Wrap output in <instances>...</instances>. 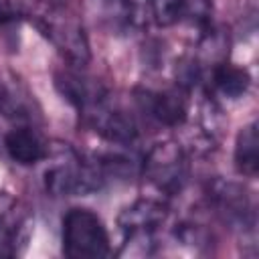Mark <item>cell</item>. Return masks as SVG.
<instances>
[{
  "instance_id": "10",
  "label": "cell",
  "mask_w": 259,
  "mask_h": 259,
  "mask_svg": "<svg viewBox=\"0 0 259 259\" xmlns=\"http://www.w3.org/2000/svg\"><path fill=\"white\" fill-rule=\"evenodd\" d=\"M212 198L217 200V206L225 214L227 221H233L239 225H247V221L253 223L251 204L239 186L219 182V186L212 188Z\"/></svg>"
},
{
  "instance_id": "11",
  "label": "cell",
  "mask_w": 259,
  "mask_h": 259,
  "mask_svg": "<svg viewBox=\"0 0 259 259\" xmlns=\"http://www.w3.org/2000/svg\"><path fill=\"white\" fill-rule=\"evenodd\" d=\"M212 83L214 87L229 99H239L247 93L251 85V75L245 67H235L227 61L214 65L212 69Z\"/></svg>"
},
{
  "instance_id": "15",
  "label": "cell",
  "mask_w": 259,
  "mask_h": 259,
  "mask_svg": "<svg viewBox=\"0 0 259 259\" xmlns=\"http://www.w3.org/2000/svg\"><path fill=\"white\" fill-rule=\"evenodd\" d=\"M18 16L16 6L10 0H0V26H6L10 22H14Z\"/></svg>"
},
{
  "instance_id": "16",
  "label": "cell",
  "mask_w": 259,
  "mask_h": 259,
  "mask_svg": "<svg viewBox=\"0 0 259 259\" xmlns=\"http://www.w3.org/2000/svg\"><path fill=\"white\" fill-rule=\"evenodd\" d=\"M24 2L34 4V6H45L47 12H51V10H55V2L57 0H18V4H24Z\"/></svg>"
},
{
  "instance_id": "7",
  "label": "cell",
  "mask_w": 259,
  "mask_h": 259,
  "mask_svg": "<svg viewBox=\"0 0 259 259\" xmlns=\"http://www.w3.org/2000/svg\"><path fill=\"white\" fill-rule=\"evenodd\" d=\"M168 208L164 202L154 198H140L125 206L117 217V225L125 235L130 233H154L166 221Z\"/></svg>"
},
{
  "instance_id": "4",
  "label": "cell",
  "mask_w": 259,
  "mask_h": 259,
  "mask_svg": "<svg viewBox=\"0 0 259 259\" xmlns=\"http://www.w3.org/2000/svg\"><path fill=\"white\" fill-rule=\"evenodd\" d=\"M38 26L73 65H85L89 61V45L79 22L61 18L55 14V10H51L40 16Z\"/></svg>"
},
{
  "instance_id": "5",
  "label": "cell",
  "mask_w": 259,
  "mask_h": 259,
  "mask_svg": "<svg viewBox=\"0 0 259 259\" xmlns=\"http://www.w3.org/2000/svg\"><path fill=\"white\" fill-rule=\"evenodd\" d=\"M83 113L87 115V119L95 127V132H99L109 142L132 144L138 136V125H136L134 117L127 115L125 111L109 109L103 103V99L99 103H95L93 107H89L87 111H83Z\"/></svg>"
},
{
  "instance_id": "2",
  "label": "cell",
  "mask_w": 259,
  "mask_h": 259,
  "mask_svg": "<svg viewBox=\"0 0 259 259\" xmlns=\"http://www.w3.org/2000/svg\"><path fill=\"white\" fill-rule=\"evenodd\" d=\"M65 156L45 172V188L55 196L91 194L103 184V170L95 162H85L77 152L65 148Z\"/></svg>"
},
{
  "instance_id": "3",
  "label": "cell",
  "mask_w": 259,
  "mask_h": 259,
  "mask_svg": "<svg viewBox=\"0 0 259 259\" xmlns=\"http://www.w3.org/2000/svg\"><path fill=\"white\" fill-rule=\"evenodd\" d=\"M142 172L144 178L156 190L166 194H176L186 184L188 162L182 148L176 142H160L144 158Z\"/></svg>"
},
{
  "instance_id": "8",
  "label": "cell",
  "mask_w": 259,
  "mask_h": 259,
  "mask_svg": "<svg viewBox=\"0 0 259 259\" xmlns=\"http://www.w3.org/2000/svg\"><path fill=\"white\" fill-rule=\"evenodd\" d=\"M55 85H57L59 93L81 111H87L89 107H93L95 103H99L103 99V93L99 91L97 85H93L89 79H83L71 71L57 73Z\"/></svg>"
},
{
  "instance_id": "12",
  "label": "cell",
  "mask_w": 259,
  "mask_h": 259,
  "mask_svg": "<svg viewBox=\"0 0 259 259\" xmlns=\"http://www.w3.org/2000/svg\"><path fill=\"white\" fill-rule=\"evenodd\" d=\"M235 166L245 176H255L259 170V138H257V125L255 123L245 125L237 134Z\"/></svg>"
},
{
  "instance_id": "13",
  "label": "cell",
  "mask_w": 259,
  "mask_h": 259,
  "mask_svg": "<svg viewBox=\"0 0 259 259\" xmlns=\"http://www.w3.org/2000/svg\"><path fill=\"white\" fill-rule=\"evenodd\" d=\"M24 229L22 221H12L6 214H0V255H16L20 233Z\"/></svg>"
},
{
  "instance_id": "6",
  "label": "cell",
  "mask_w": 259,
  "mask_h": 259,
  "mask_svg": "<svg viewBox=\"0 0 259 259\" xmlns=\"http://www.w3.org/2000/svg\"><path fill=\"white\" fill-rule=\"evenodd\" d=\"M142 107L156 117L160 123L176 127L182 125L188 113V103L184 89H168V91H142V97H138Z\"/></svg>"
},
{
  "instance_id": "9",
  "label": "cell",
  "mask_w": 259,
  "mask_h": 259,
  "mask_svg": "<svg viewBox=\"0 0 259 259\" xmlns=\"http://www.w3.org/2000/svg\"><path fill=\"white\" fill-rule=\"evenodd\" d=\"M4 148L8 156L22 166H30L40 162L47 156V150L40 142V138L28 130V127H14L4 138Z\"/></svg>"
},
{
  "instance_id": "1",
  "label": "cell",
  "mask_w": 259,
  "mask_h": 259,
  "mask_svg": "<svg viewBox=\"0 0 259 259\" xmlns=\"http://www.w3.org/2000/svg\"><path fill=\"white\" fill-rule=\"evenodd\" d=\"M63 253L69 259L109 255V237L101 219L89 208H71L63 219Z\"/></svg>"
},
{
  "instance_id": "14",
  "label": "cell",
  "mask_w": 259,
  "mask_h": 259,
  "mask_svg": "<svg viewBox=\"0 0 259 259\" xmlns=\"http://www.w3.org/2000/svg\"><path fill=\"white\" fill-rule=\"evenodd\" d=\"M150 12L160 26H170L182 16L184 0H148Z\"/></svg>"
}]
</instances>
